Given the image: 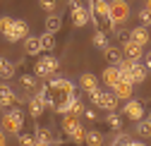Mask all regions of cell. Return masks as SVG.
Wrapping results in <instances>:
<instances>
[{
	"instance_id": "7a4b0ae2",
	"label": "cell",
	"mask_w": 151,
	"mask_h": 146,
	"mask_svg": "<svg viewBox=\"0 0 151 146\" xmlns=\"http://www.w3.org/2000/svg\"><path fill=\"white\" fill-rule=\"evenodd\" d=\"M89 14L96 22V26H108L115 34V26L110 22V12H108V0H89Z\"/></svg>"
},
{
	"instance_id": "f35d334b",
	"label": "cell",
	"mask_w": 151,
	"mask_h": 146,
	"mask_svg": "<svg viewBox=\"0 0 151 146\" xmlns=\"http://www.w3.org/2000/svg\"><path fill=\"white\" fill-rule=\"evenodd\" d=\"M67 5H70V10H74V7H79V0H67Z\"/></svg>"
},
{
	"instance_id": "ac0fdd59",
	"label": "cell",
	"mask_w": 151,
	"mask_h": 146,
	"mask_svg": "<svg viewBox=\"0 0 151 146\" xmlns=\"http://www.w3.org/2000/svg\"><path fill=\"white\" fill-rule=\"evenodd\" d=\"M0 103L3 105H14L17 103V94L10 84H0Z\"/></svg>"
},
{
	"instance_id": "30bf717a",
	"label": "cell",
	"mask_w": 151,
	"mask_h": 146,
	"mask_svg": "<svg viewBox=\"0 0 151 146\" xmlns=\"http://www.w3.org/2000/svg\"><path fill=\"white\" fill-rule=\"evenodd\" d=\"M110 91H113V96H115L118 101H129L132 98V91H134V84L127 82V79H120L115 86H110Z\"/></svg>"
},
{
	"instance_id": "d4e9b609",
	"label": "cell",
	"mask_w": 151,
	"mask_h": 146,
	"mask_svg": "<svg viewBox=\"0 0 151 146\" xmlns=\"http://www.w3.org/2000/svg\"><path fill=\"white\" fill-rule=\"evenodd\" d=\"M103 53H106V60H108V65H118V62L122 60V50H120L118 46H108Z\"/></svg>"
},
{
	"instance_id": "e0dca14e",
	"label": "cell",
	"mask_w": 151,
	"mask_h": 146,
	"mask_svg": "<svg viewBox=\"0 0 151 146\" xmlns=\"http://www.w3.org/2000/svg\"><path fill=\"white\" fill-rule=\"evenodd\" d=\"M29 113H31V117H41L43 113H46V101L36 94V96H31V101H29Z\"/></svg>"
},
{
	"instance_id": "52a82bcc",
	"label": "cell",
	"mask_w": 151,
	"mask_h": 146,
	"mask_svg": "<svg viewBox=\"0 0 151 146\" xmlns=\"http://www.w3.org/2000/svg\"><path fill=\"white\" fill-rule=\"evenodd\" d=\"M125 115H127L132 122H139V120L146 117V108H144V103H142L139 98H129V101L125 103Z\"/></svg>"
},
{
	"instance_id": "f546056e",
	"label": "cell",
	"mask_w": 151,
	"mask_h": 146,
	"mask_svg": "<svg viewBox=\"0 0 151 146\" xmlns=\"http://www.w3.org/2000/svg\"><path fill=\"white\" fill-rule=\"evenodd\" d=\"M39 39H41V50H48V53H50V50L55 48V36H53V34H41Z\"/></svg>"
},
{
	"instance_id": "ffe728a7",
	"label": "cell",
	"mask_w": 151,
	"mask_h": 146,
	"mask_svg": "<svg viewBox=\"0 0 151 146\" xmlns=\"http://www.w3.org/2000/svg\"><path fill=\"white\" fill-rule=\"evenodd\" d=\"M120 79H122V74L118 72V67H115V65H108V67L103 69V84H108V86H115Z\"/></svg>"
},
{
	"instance_id": "9c48e42d",
	"label": "cell",
	"mask_w": 151,
	"mask_h": 146,
	"mask_svg": "<svg viewBox=\"0 0 151 146\" xmlns=\"http://www.w3.org/2000/svg\"><path fill=\"white\" fill-rule=\"evenodd\" d=\"M99 108V110H106V113H113V110H118V98L113 96V91H101L96 103H93Z\"/></svg>"
},
{
	"instance_id": "b9f144b4",
	"label": "cell",
	"mask_w": 151,
	"mask_h": 146,
	"mask_svg": "<svg viewBox=\"0 0 151 146\" xmlns=\"http://www.w3.org/2000/svg\"><path fill=\"white\" fill-rule=\"evenodd\" d=\"M144 10H149V12H151V0H146V3H144Z\"/></svg>"
},
{
	"instance_id": "7c38bea8",
	"label": "cell",
	"mask_w": 151,
	"mask_h": 146,
	"mask_svg": "<svg viewBox=\"0 0 151 146\" xmlns=\"http://www.w3.org/2000/svg\"><path fill=\"white\" fill-rule=\"evenodd\" d=\"M70 19H72V24L74 26H86L89 22H91V14H89V7H74V10H70Z\"/></svg>"
},
{
	"instance_id": "8fae6325",
	"label": "cell",
	"mask_w": 151,
	"mask_h": 146,
	"mask_svg": "<svg viewBox=\"0 0 151 146\" xmlns=\"http://www.w3.org/2000/svg\"><path fill=\"white\" fill-rule=\"evenodd\" d=\"M120 50H122V58H127L132 62H139L144 58V48L137 46V43H132V41H127L125 46H120Z\"/></svg>"
},
{
	"instance_id": "74e56055",
	"label": "cell",
	"mask_w": 151,
	"mask_h": 146,
	"mask_svg": "<svg viewBox=\"0 0 151 146\" xmlns=\"http://www.w3.org/2000/svg\"><path fill=\"white\" fill-rule=\"evenodd\" d=\"M144 67H146V72H151V50L149 53H144V62H142Z\"/></svg>"
},
{
	"instance_id": "603a6c76",
	"label": "cell",
	"mask_w": 151,
	"mask_h": 146,
	"mask_svg": "<svg viewBox=\"0 0 151 146\" xmlns=\"http://www.w3.org/2000/svg\"><path fill=\"white\" fill-rule=\"evenodd\" d=\"M84 113V103L77 98V96H74L70 103H67V108H65V115H72V117H79Z\"/></svg>"
},
{
	"instance_id": "ba28073f",
	"label": "cell",
	"mask_w": 151,
	"mask_h": 146,
	"mask_svg": "<svg viewBox=\"0 0 151 146\" xmlns=\"http://www.w3.org/2000/svg\"><path fill=\"white\" fill-rule=\"evenodd\" d=\"M27 36H29V24H27L24 19H14L12 26H10V31L5 34V39H7L10 43H17V41L27 39Z\"/></svg>"
},
{
	"instance_id": "8d00e7d4",
	"label": "cell",
	"mask_w": 151,
	"mask_h": 146,
	"mask_svg": "<svg viewBox=\"0 0 151 146\" xmlns=\"http://www.w3.org/2000/svg\"><path fill=\"white\" fill-rule=\"evenodd\" d=\"M86 120H96V110H93V108H84V113H82Z\"/></svg>"
},
{
	"instance_id": "44dd1931",
	"label": "cell",
	"mask_w": 151,
	"mask_h": 146,
	"mask_svg": "<svg viewBox=\"0 0 151 146\" xmlns=\"http://www.w3.org/2000/svg\"><path fill=\"white\" fill-rule=\"evenodd\" d=\"M24 53L27 55H39L41 53V39L39 36H27L24 39Z\"/></svg>"
},
{
	"instance_id": "ee69618b",
	"label": "cell",
	"mask_w": 151,
	"mask_h": 146,
	"mask_svg": "<svg viewBox=\"0 0 151 146\" xmlns=\"http://www.w3.org/2000/svg\"><path fill=\"white\" fill-rule=\"evenodd\" d=\"M146 122H149V125H151V113H149V115H146Z\"/></svg>"
},
{
	"instance_id": "5b68a950",
	"label": "cell",
	"mask_w": 151,
	"mask_h": 146,
	"mask_svg": "<svg viewBox=\"0 0 151 146\" xmlns=\"http://www.w3.org/2000/svg\"><path fill=\"white\" fill-rule=\"evenodd\" d=\"M63 132L72 141H84V137H86V130L82 127L79 117H72V115H63Z\"/></svg>"
},
{
	"instance_id": "f1b7e54d",
	"label": "cell",
	"mask_w": 151,
	"mask_h": 146,
	"mask_svg": "<svg viewBox=\"0 0 151 146\" xmlns=\"http://www.w3.org/2000/svg\"><path fill=\"white\" fill-rule=\"evenodd\" d=\"M134 130H137V134H139V137H144V139H149V137H151V125L146 122V117H144V120H139V122H134Z\"/></svg>"
},
{
	"instance_id": "484cf974",
	"label": "cell",
	"mask_w": 151,
	"mask_h": 146,
	"mask_svg": "<svg viewBox=\"0 0 151 146\" xmlns=\"http://www.w3.org/2000/svg\"><path fill=\"white\" fill-rule=\"evenodd\" d=\"M14 77V65L7 58H0V79H12Z\"/></svg>"
},
{
	"instance_id": "6da1fadb",
	"label": "cell",
	"mask_w": 151,
	"mask_h": 146,
	"mask_svg": "<svg viewBox=\"0 0 151 146\" xmlns=\"http://www.w3.org/2000/svg\"><path fill=\"white\" fill-rule=\"evenodd\" d=\"M39 96L46 101V108H53L55 113H60V115H65V108H67V103L77 96L74 94V84L70 82V79H65V77H53L48 84H43L41 89H39Z\"/></svg>"
},
{
	"instance_id": "8992f818",
	"label": "cell",
	"mask_w": 151,
	"mask_h": 146,
	"mask_svg": "<svg viewBox=\"0 0 151 146\" xmlns=\"http://www.w3.org/2000/svg\"><path fill=\"white\" fill-rule=\"evenodd\" d=\"M58 67H60L58 58L43 55V58H39V62L34 65V77H53L55 72H58Z\"/></svg>"
},
{
	"instance_id": "ab89813d",
	"label": "cell",
	"mask_w": 151,
	"mask_h": 146,
	"mask_svg": "<svg viewBox=\"0 0 151 146\" xmlns=\"http://www.w3.org/2000/svg\"><path fill=\"white\" fill-rule=\"evenodd\" d=\"M5 144H7V141H5V132L0 130V146H5Z\"/></svg>"
},
{
	"instance_id": "d6986e66",
	"label": "cell",
	"mask_w": 151,
	"mask_h": 146,
	"mask_svg": "<svg viewBox=\"0 0 151 146\" xmlns=\"http://www.w3.org/2000/svg\"><path fill=\"white\" fill-rule=\"evenodd\" d=\"M146 74H149L146 67H144L142 62H134L132 69H129V82H132V84H142V82L146 79Z\"/></svg>"
},
{
	"instance_id": "d590c367",
	"label": "cell",
	"mask_w": 151,
	"mask_h": 146,
	"mask_svg": "<svg viewBox=\"0 0 151 146\" xmlns=\"http://www.w3.org/2000/svg\"><path fill=\"white\" fill-rule=\"evenodd\" d=\"M115 36H118L120 41H122V46L129 41V31H125V29H115Z\"/></svg>"
},
{
	"instance_id": "7402d4cb",
	"label": "cell",
	"mask_w": 151,
	"mask_h": 146,
	"mask_svg": "<svg viewBox=\"0 0 151 146\" xmlns=\"http://www.w3.org/2000/svg\"><path fill=\"white\" fill-rule=\"evenodd\" d=\"M106 125L110 127L113 132H120L122 130V115L118 110H113V113H106Z\"/></svg>"
},
{
	"instance_id": "4fadbf2b",
	"label": "cell",
	"mask_w": 151,
	"mask_h": 146,
	"mask_svg": "<svg viewBox=\"0 0 151 146\" xmlns=\"http://www.w3.org/2000/svg\"><path fill=\"white\" fill-rule=\"evenodd\" d=\"M36 141H46V144L55 146V144H60V134L55 130H50V127H39L36 130Z\"/></svg>"
},
{
	"instance_id": "9a60e30c",
	"label": "cell",
	"mask_w": 151,
	"mask_h": 146,
	"mask_svg": "<svg viewBox=\"0 0 151 146\" xmlns=\"http://www.w3.org/2000/svg\"><path fill=\"white\" fill-rule=\"evenodd\" d=\"M19 84H22V91L24 94H39V77H34V74H22L19 77Z\"/></svg>"
},
{
	"instance_id": "5bb4252c",
	"label": "cell",
	"mask_w": 151,
	"mask_h": 146,
	"mask_svg": "<svg viewBox=\"0 0 151 146\" xmlns=\"http://www.w3.org/2000/svg\"><path fill=\"white\" fill-rule=\"evenodd\" d=\"M129 41L144 48V46L151 41V36H149V29H146V26H142V24H139V26H134V29L129 31Z\"/></svg>"
},
{
	"instance_id": "1f68e13d",
	"label": "cell",
	"mask_w": 151,
	"mask_h": 146,
	"mask_svg": "<svg viewBox=\"0 0 151 146\" xmlns=\"http://www.w3.org/2000/svg\"><path fill=\"white\" fill-rule=\"evenodd\" d=\"M17 137H19V146H36V134L31 132H19Z\"/></svg>"
},
{
	"instance_id": "2e32d148",
	"label": "cell",
	"mask_w": 151,
	"mask_h": 146,
	"mask_svg": "<svg viewBox=\"0 0 151 146\" xmlns=\"http://www.w3.org/2000/svg\"><path fill=\"white\" fill-rule=\"evenodd\" d=\"M79 89L86 91V94H91V91H96L99 89V79L91 74V72H84V74L79 77Z\"/></svg>"
},
{
	"instance_id": "4316f807",
	"label": "cell",
	"mask_w": 151,
	"mask_h": 146,
	"mask_svg": "<svg viewBox=\"0 0 151 146\" xmlns=\"http://www.w3.org/2000/svg\"><path fill=\"white\" fill-rule=\"evenodd\" d=\"M60 26H63V19H60V17L58 14H50L48 17V19H46V34H58L60 31Z\"/></svg>"
},
{
	"instance_id": "3957f363",
	"label": "cell",
	"mask_w": 151,
	"mask_h": 146,
	"mask_svg": "<svg viewBox=\"0 0 151 146\" xmlns=\"http://www.w3.org/2000/svg\"><path fill=\"white\" fill-rule=\"evenodd\" d=\"M3 130L5 134H19L22 132V127H24V113L19 110V108H12V110H7L5 115H3Z\"/></svg>"
},
{
	"instance_id": "cb8c5ba5",
	"label": "cell",
	"mask_w": 151,
	"mask_h": 146,
	"mask_svg": "<svg viewBox=\"0 0 151 146\" xmlns=\"http://www.w3.org/2000/svg\"><path fill=\"white\" fill-rule=\"evenodd\" d=\"M91 43H93V46H96V48H101V50H106V48L110 46V39H108V34H106L103 29H99L96 34H93V36H91Z\"/></svg>"
},
{
	"instance_id": "83f0119b",
	"label": "cell",
	"mask_w": 151,
	"mask_h": 146,
	"mask_svg": "<svg viewBox=\"0 0 151 146\" xmlns=\"http://www.w3.org/2000/svg\"><path fill=\"white\" fill-rule=\"evenodd\" d=\"M84 144H86V146H103V134L96 132V130H91V132H86Z\"/></svg>"
},
{
	"instance_id": "277c9868",
	"label": "cell",
	"mask_w": 151,
	"mask_h": 146,
	"mask_svg": "<svg viewBox=\"0 0 151 146\" xmlns=\"http://www.w3.org/2000/svg\"><path fill=\"white\" fill-rule=\"evenodd\" d=\"M108 12H110L113 26L120 29V24H125L129 19V3H127V0H110V3H108Z\"/></svg>"
},
{
	"instance_id": "7bdbcfd3",
	"label": "cell",
	"mask_w": 151,
	"mask_h": 146,
	"mask_svg": "<svg viewBox=\"0 0 151 146\" xmlns=\"http://www.w3.org/2000/svg\"><path fill=\"white\" fill-rule=\"evenodd\" d=\"M36 146H50V144H46V141H36Z\"/></svg>"
},
{
	"instance_id": "d6a6232c",
	"label": "cell",
	"mask_w": 151,
	"mask_h": 146,
	"mask_svg": "<svg viewBox=\"0 0 151 146\" xmlns=\"http://www.w3.org/2000/svg\"><path fill=\"white\" fill-rule=\"evenodd\" d=\"M12 22H14V19H12V17H7V14H3V17H0V31H3V36L10 31Z\"/></svg>"
},
{
	"instance_id": "e575fe53",
	"label": "cell",
	"mask_w": 151,
	"mask_h": 146,
	"mask_svg": "<svg viewBox=\"0 0 151 146\" xmlns=\"http://www.w3.org/2000/svg\"><path fill=\"white\" fill-rule=\"evenodd\" d=\"M39 5H41V10H46V12L53 14V10H55V0H39Z\"/></svg>"
},
{
	"instance_id": "bcb514c9",
	"label": "cell",
	"mask_w": 151,
	"mask_h": 146,
	"mask_svg": "<svg viewBox=\"0 0 151 146\" xmlns=\"http://www.w3.org/2000/svg\"><path fill=\"white\" fill-rule=\"evenodd\" d=\"M0 105H3V103H0Z\"/></svg>"
},
{
	"instance_id": "4dcf8cb0",
	"label": "cell",
	"mask_w": 151,
	"mask_h": 146,
	"mask_svg": "<svg viewBox=\"0 0 151 146\" xmlns=\"http://www.w3.org/2000/svg\"><path fill=\"white\" fill-rule=\"evenodd\" d=\"M129 141H132V139H129V134L120 130V132H113V141H110V144H118V146H127Z\"/></svg>"
},
{
	"instance_id": "60d3db41",
	"label": "cell",
	"mask_w": 151,
	"mask_h": 146,
	"mask_svg": "<svg viewBox=\"0 0 151 146\" xmlns=\"http://www.w3.org/2000/svg\"><path fill=\"white\" fill-rule=\"evenodd\" d=\"M127 146H146V144H142V141H129Z\"/></svg>"
},
{
	"instance_id": "f6af8a7d",
	"label": "cell",
	"mask_w": 151,
	"mask_h": 146,
	"mask_svg": "<svg viewBox=\"0 0 151 146\" xmlns=\"http://www.w3.org/2000/svg\"><path fill=\"white\" fill-rule=\"evenodd\" d=\"M108 146H118V144H108Z\"/></svg>"
},
{
	"instance_id": "836d02e7",
	"label": "cell",
	"mask_w": 151,
	"mask_h": 146,
	"mask_svg": "<svg viewBox=\"0 0 151 146\" xmlns=\"http://www.w3.org/2000/svg\"><path fill=\"white\" fill-rule=\"evenodd\" d=\"M139 22H142V26H151V12L149 10H139Z\"/></svg>"
}]
</instances>
